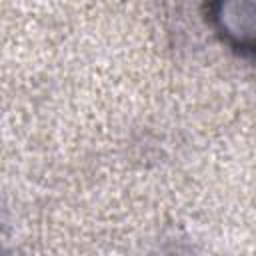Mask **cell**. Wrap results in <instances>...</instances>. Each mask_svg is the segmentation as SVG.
Listing matches in <instances>:
<instances>
[{"label": "cell", "mask_w": 256, "mask_h": 256, "mask_svg": "<svg viewBox=\"0 0 256 256\" xmlns=\"http://www.w3.org/2000/svg\"><path fill=\"white\" fill-rule=\"evenodd\" d=\"M214 20L230 44L256 52V0H216Z\"/></svg>", "instance_id": "1"}]
</instances>
